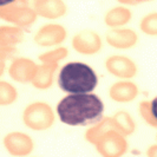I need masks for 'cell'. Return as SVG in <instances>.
<instances>
[{
  "mask_svg": "<svg viewBox=\"0 0 157 157\" xmlns=\"http://www.w3.org/2000/svg\"><path fill=\"white\" fill-rule=\"evenodd\" d=\"M151 113L157 121V97L154 98V101L151 102Z\"/></svg>",
  "mask_w": 157,
  "mask_h": 157,
  "instance_id": "3957f363",
  "label": "cell"
},
{
  "mask_svg": "<svg viewBox=\"0 0 157 157\" xmlns=\"http://www.w3.org/2000/svg\"><path fill=\"white\" fill-rule=\"evenodd\" d=\"M104 104L96 94H70L63 98L57 113L60 121L72 126H87L102 121Z\"/></svg>",
  "mask_w": 157,
  "mask_h": 157,
  "instance_id": "6da1fadb",
  "label": "cell"
},
{
  "mask_svg": "<svg viewBox=\"0 0 157 157\" xmlns=\"http://www.w3.org/2000/svg\"><path fill=\"white\" fill-rule=\"evenodd\" d=\"M59 87L71 94H87L98 84L94 71L84 63H69L64 65L58 77Z\"/></svg>",
  "mask_w": 157,
  "mask_h": 157,
  "instance_id": "7a4b0ae2",
  "label": "cell"
}]
</instances>
